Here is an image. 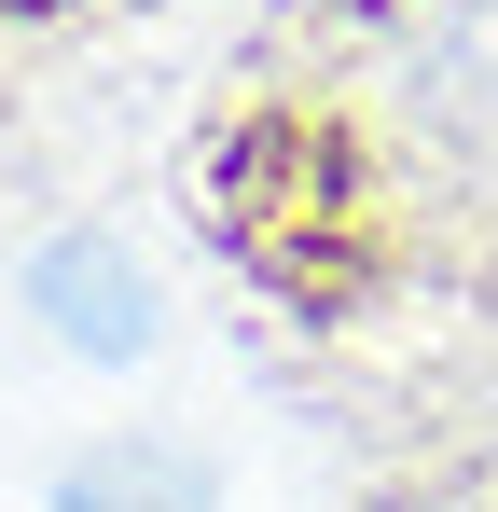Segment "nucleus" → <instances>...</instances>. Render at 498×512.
Returning a JSON list of instances; mask_svg holds the SVG:
<instances>
[{
    "label": "nucleus",
    "mask_w": 498,
    "mask_h": 512,
    "mask_svg": "<svg viewBox=\"0 0 498 512\" xmlns=\"http://www.w3.org/2000/svg\"><path fill=\"white\" fill-rule=\"evenodd\" d=\"M208 236L263 277V291H291V305H346L360 291V153H346V125L319 111H249L236 139L208 153Z\"/></svg>",
    "instance_id": "1"
},
{
    "label": "nucleus",
    "mask_w": 498,
    "mask_h": 512,
    "mask_svg": "<svg viewBox=\"0 0 498 512\" xmlns=\"http://www.w3.org/2000/svg\"><path fill=\"white\" fill-rule=\"evenodd\" d=\"M14 291H28V319L70 346V360H97V374H125V360L166 346V291H153V263L125 250L111 222H56Z\"/></svg>",
    "instance_id": "2"
},
{
    "label": "nucleus",
    "mask_w": 498,
    "mask_h": 512,
    "mask_svg": "<svg viewBox=\"0 0 498 512\" xmlns=\"http://www.w3.org/2000/svg\"><path fill=\"white\" fill-rule=\"evenodd\" d=\"M56 512H208V471L180 443H97L56 471Z\"/></svg>",
    "instance_id": "3"
},
{
    "label": "nucleus",
    "mask_w": 498,
    "mask_h": 512,
    "mask_svg": "<svg viewBox=\"0 0 498 512\" xmlns=\"http://www.w3.org/2000/svg\"><path fill=\"white\" fill-rule=\"evenodd\" d=\"M0 14H56V0H0Z\"/></svg>",
    "instance_id": "4"
}]
</instances>
